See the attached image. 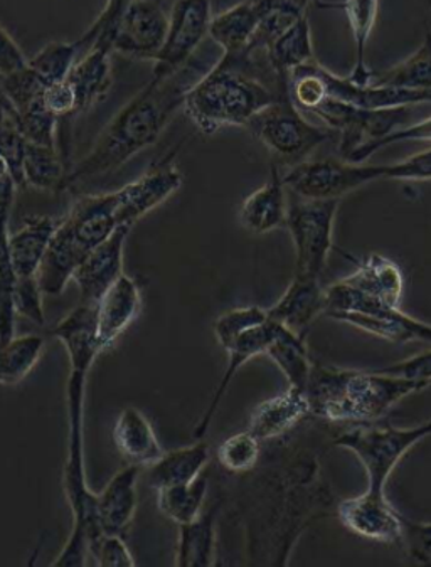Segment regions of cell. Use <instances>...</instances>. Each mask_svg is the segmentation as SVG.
Segmentation results:
<instances>
[{
    "label": "cell",
    "mask_w": 431,
    "mask_h": 567,
    "mask_svg": "<svg viewBox=\"0 0 431 567\" xmlns=\"http://www.w3.org/2000/svg\"><path fill=\"white\" fill-rule=\"evenodd\" d=\"M277 442L281 446L261 460L239 497L252 564H288L304 530L336 502L316 453Z\"/></svg>",
    "instance_id": "cell-1"
},
{
    "label": "cell",
    "mask_w": 431,
    "mask_h": 567,
    "mask_svg": "<svg viewBox=\"0 0 431 567\" xmlns=\"http://www.w3.org/2000/svg\"><path fill=\"white\" fill-rule=\"evenodd\" d=\"M53 339L66 349L70 372L66 379V458L63 466V492L73 515L71 533L81 534L90 549L103 536L96 517V494L86 480L84 466V400L86 384L99 355L102 354L96 327L95 305L80 303L50 330Z\"/></svg>",
    "instance_id": "cell-2"
},
{
    "label": "cell",
    "mask_w": 431,
    "mask_h": 567,
    "mask_svg": "<svg viewBox=\"0 0 431 567\" xmlns=\"http://www.w3.org/2000/svg\"><path fill=\"white\" fill-rule=\"evenodd\" d=\"M189 68L167 80L152 83L126 103L100 132L89 154L71 165L64 181V190L125 165L145 148L152 147L165 126L183 109L186 93L197 80H191Z\"/></svg>",
    "instance_id": "cell-3"
},
{
    "label": "cell",
    "mask_w": 431,
    "mask_h": 567,
    "mask_svg": "<svg viewBox=\"0 0 431 567\" xmlns=\"http://www.w3.org/2000/svg\"><path fill=\"white\" fill-rule=\"evenodd\" d=\"M255 54H223L197 78L184 100V112L204 135L223 126H245L256 113L290 93L270 66L261 68Z\"/></svg>",
    "instance_id": "cell-4"
},
{
    "label": "cell",
    "mask_w": 431,
    "mask_h": 567,
    "mask_svg": "<svg viewBox=\"0 0 431 567\" xmlns=\"http://www.w3.org/2000/svg\"><path fill=\"white\" fill-rule=\"evenodd\" d=\"M431 382L411 381L376 369L356 371L314 364L307 382L312 416L336 424H365L381 421L397 404Z\"/></svg>",
    "instance_id": "cell-5"
},
{
    "label": "cell",
    "mask_w": 431,
    "mask_h": 567,
    "mask_svg": "<svg viewBox=\"0 0 431 567\" xmlns=\"http://www.w3.org/2000/svg\"><path fill=\"white\" fill-rule=\"evenodd\" d=\"M430 436L431 420L408 427L374 421L346 427L333 439V445L359 460L368 478V491L386 494V485L398 463Z\"/></svg>",
    "instance_id": "cell-6"
},
{
    "label": "cell",
    "mask_w": 431,
    "mask_h": 567,
    "mask_svg": "<svg viewBox=\"0 0 431 567\" xmlns=\"http://www.w3.org/2000/svg\"><path fill=\"white\" fill-rule=\"evenodd\" d=\"M245 126L288 167L309 161L312 152L333 135L332 130L314 125L301 115L290 93L256 113Z\"/></svg>",
    "instance_id": "cell-7"
},
{
    "label": "cell",
    "mask_w": 431,
    "mask_h": 567,
    "mask_svg": "<svg viewBox=\"0 0 431 567\" xmlns=\"http://www.w3.org/2000/svg\"><path fill=\"white\" fill-rule=\"evenodd\" d=\"M339 199H306L288 190L285 228L295 249V274L322 278L333 246Z\"/></svg>",
    "instance_id": "cell-8"
},
{
    "label": "cell",
    "mask_w": 431,
    "mask_h": 567,
    "mask_svg": "<svg viewBox=\"0 0 431 567\" xmlns=\"http://www.w3.org/2000/svg\"><path fill=\"white\" fill-rule=\"evenodd\" d=\"M394 181V164H366L346 158H322L294 165L284 174L290 193L306 199H339L376 183Z\"/></svg>",
    "instance_id": "cell-9"
},
{
    "label": "cell",
    "mask_w": 431,
    "mask_h": 567,
    "mask_svg": "<svg viewBox=\"0 0 431 567\" xmlns=\"http://www.w3.org/2000/svg\"><path fill=\"white\" fill-rule=\"evenodd\" d=\"M417 106L401 109L366 110L340 100H324L312 113H316L327 128L339 135V154L348 158L362 145L381 141L397 130L413 123Z\"/></svg>",
    "instance_id": "cell-10"
},
{
    "label": "cell",
    "mask_w": 431,
    "mask_h": 567,
    "mask_svg": "<svg viewBox=\"0 0 431 567\" xmlns=\"http://www.w3.org/2000/svg\"><path fill=\"white\" fill-rule=\"evenodd\" d=\"M209 0H176L168 16V31L161 53L155 58L152 83L167 80L186 68L201 42L209 35Z\"/></svg>",
    "instance_id": "cell-11"
},
{
    "label": "cell",
    "mask_w": 431,
    "mask_h": 567,
    "mask_svg": "<svg viewBox=\"0 0 431 567\" xmlns=\"http://www.w3.org/2000/svg\"><path fill=\"white\" fill-rule=\"evenodd\" d=\"M168 16L154 0H134L123 12L112 38L113 53L134 60H154L164 47Z\"/></svg>",
    "instance_id": "cell-12"
},
{
    "label": "cell",
    "mask_w": 431,
    "mask_h": 567,
    "mask_svg": "<svg viewBox=\"0 0 431 567\" xmlns=\"http://www.w3.org/2000/svg\"><path fill=\"white\" fill-rule=\"evenodd\" d=\"M336 515L349 533L381 544H400L404 515L386 494L368 491L358 497L340 501Z\"/></svg>",
    "instance_id": "cell-13"
},
{
    "label": "cell",
    "mask_w": 431,
    "mask_h": 567,
    "mask_svg": "<svg viewBox=\"0 0 431 567\" xmlns=\"http://www.w3.org/2000/svg\"><path fill=\"white\" fill-rule=\"evenodd\" d=\"M181 186L183 174L172 161V155L152 165L134 183L115 190L119 226L134 228L138 219L174 196Z\"/></svg>",
    "instance_id": "cell-14"
},
{
    "label": "cell",
    "mask_w": 431,
    "mask_h": 567,
    "mask_svg": "<svg viewBox=\"0 0 431 567\" xmlns=\"http://www.w3.org/2000/svg\"><path fill=\"white\" fill-rule=\"evenodd\" d=\"M275 333H277V322L268 319L267 322L261 323V326L246 330V332L236 337V339L226 347L225 352L228 354V365H226L218 385L214 389V394L211 396L206 410L201 414L199 423L194 426L193 439L196 440V442L204 440L207 431H209L214 416L218 414L219 406H222L223 400H225L226 392H228L233 379L236 378V374H238L252 359L258 358V355H267L268 347L274 342Z\"/></svg>",
    "instance_id": "cell-15"
},
{
    "label": "cell",
    "mask_w": 431,
    "mask_h": 567,
    "mask_svg": "<svg viewBox=\"0 0 431 567\" xmlns=\"http://www.w3.org/2000/svg\"><path fill=\"white\" fill-rule=\"evenodd\" d=\"M61 229L89 255L120 228L116 221V194H92L76 200L61 217Z\"/></svg>",
    "instance_id": "cell-16"
},
{
    "label": "cell",
    "mask_w": 431,
    "mask_h": 567,
    "mask_svg": "<svg viewBox=\"0 0 431 567\" xmlns=\"http://www.w3.org/2000/svg\"><path fill=\"white\" fill-rule=\"evenodd\" d=\"M129 226H120L102 245L89 252L74 271L73 281L81 303H99L100 298L123 275V252L131 235Z\"/></svg>",
    "instance_id": "cell-17"
},
{
    "label": "cell",
    "mask_w": 431,
    "mask_h": 567,
    "mask_svg": "<svg viewBox=\"0 0 431 567\" xmlns=\"http://www.w3.org/2000/svg\"><path fill=\"white\" fill-rule=\"evenodd\" d=\"M267 312L268 319L307 337L312 323L327 312V287L322 278L295 274L287 290Z\"/></svg>",
    "instance_id": "cell-18"
},
{
    "label": "cell",
    "mask_w": 431,
    "mask_h": 567,
    "mask_svg": "<svg viewBox=\"0 0 431 567\" xmlns=\"http://www.w3.org/2000/svg\"><path fill=\"white\" fill-rule=\"evenodd\" d=\"M312 416L306 389L291 388L261 401L249 416L248 430L264 443H274L297 431Z\"/></svg>",
    "instance_id": "cell-19"
},
{
    "label": "cell",
    "mask_w": 431,
    "mask_h": 567,
    "mask_svg": "<svg viewBox=\"0 0 431 567\" xmlns=\"http://www.w3.org/2000/svg\"><path fill=\"white\" fill-rule=\"evenodd\" d=\"M141 468L142 466L132 463L126 465L96 494V517L103 534L125 537L134 524L138 508Z\"/></svg>",
    "instance_id": "cell-20"
},
{
    "label": "cell",
    "mask_w": 431,
    "mask_h": 567,
    "mask_svg": "<svg viewBox=\"0 0 431 567\" xmlns=\"http://www.w3.org/2000/svg\"><path fill=\"white\" fill-rule=\"evenodd\" d=\"M142 295L137 281L123 274L96 303V327L102 352L113 346L137 319Z\"/></svg>",
    "instance_id": "cell-21"
},
{
    "label": "cell",
    "mask_w": 431,
    "mask_h": 567,
    "mask_svg": "<svg viewBox=\"0 0 431 567\" xmlns=\"http://www.w3.org/2000/svg\"><path fill=\"white\" fill-rule=\"evenodd\" d=\"M288 189L280 165L274 162L267 183L249 194L239 207L238 219L253 235H267L287 223Z\"/></svg>",
    "instance_id": "cell-22"
},
{
    "label": "cell",
    "mask_w": 431,
    "mask_h": 567,
    "mask_svg": "<svg viewBox=\"0 0 431 567\" xmlns=\"http://www.w3.org/2000/svg\"><path fill=\"white\" fill-rule=\"evenodd\" d=\"M327 92L332 99L351 103L366 110L401 109V106H420L431 103V92L423 90L391 89V86H378V84L352 83L348 76H337L332 71L324 70Z\"/></svg>",
    "instance_id": "cell-23"
},
{
    "label": "cell",
    "mask_w": 431,
    "mask_h": 567,
    "mask_svg": "<svg viewBox=\"0 0 431 567\" xmlns=\"http://www.w3.org/2000/svg\"><path fill=\"white\" fill-rule=\"evenodd\" d=\"M342 255L356 265L355 274L342 278L343 284L390 307H400L404 291V277L393 259L378 252H372L361 261L352 258L348 252Z\"/></svg>",
    "instance_id": "cell-24"
},
{
    "label": "cell",
    "mask_w": 431,
    "mask_h": 567,
    "mask_svg": "<svg viewBox=\"0 0 431 567\" xmlns=\"http://www.w3.org/2000/svg\"><path fill=\"white\" fill-rule=\"evenodd\" d=\"M112 436L120 455L132 465L151 466L165 453L151 421L135 406L120 411Z\"/></svg>",
    "instance_id": "cell-25"
},
{
    "label": "cell",
    "mask_w": 431,
    "mask_h": 567,
    "mask_svg": "<svg viewBox=\"0 0 431 567\" xmlns=\"http://www.w3.org/2000/svg\"><path fill=\"white\" fill-rule=\"evenodd\" d=\"M267 0H243L228 11L214 16L209 38L223 50V54H252L253 38L264 18Z\"/></svg>",
    "instance_id": "cell-26"
},
{
    "label": "cell",
    "mask_w": 431,
    "mask_h": 567,
    "mask_svg": "<svg viewBox=\"0 0 431 567\" xmlns=\"http://www.w3.org/2000/svg\"><path fill=\"white\" fill-rule=\"evenodd\" d=\"M60 221L53 216H29L21 229L9 235V256L16 277L38 275Z\"/></svg>",
    "instance_id": "cell-27"
},
{
    "label": "cell",
    "mask_w": 431,
    "mask_h": 567,
    "mask_svg": "<svg viewBox=\"0 0 431 567\" xmlns=\"http://www.w3.org/2000/svg\"><path fill=\"white\" fill-rule=\"evenodd\" d=\"M222 504H214L193 522L179 526L176 559L179 567L214 566L218 553V515Z\"/></svg>",
    "instance_id": "cell-28"
},
{
    "label": "cell",
    "mask_w": 431,
    "mask_h": 567,
    "mask_svg": "<svg viewBox=\"0 0 431 567\" xmlns=\"http://www.w3.org/2000/svg\"><path fill=\"white\" fill-rule=\"evenodd\" d=\"M112 51L95 47L81 54L74 63L73 70L68 74V83L74 90L78 100V110L92 109L100 100L105 99L112 84Z\"/></svg>",
    "instance_id": "cell-29"
},
{
    "label": "cell",
    "mask_w": 431,
    "mask_h": 567,
    "mask_svg": "<svg viewBox=\"0 0 431 567\" xmlns=\"http://www.w3.org/2000/svg\"><path fill=\"white\" fill-rule=\"evenodd\" d=\"M271 71L280 83L290 86V74L304 64L312 63V29L307 14L298 18L287 31L281 32L265 51Z\"/></svg>",
    "instance_id": "cell-30"
},
{
    "label": "cell",
    "mask_w": 431,
    "mask_h": 567,
    "mask_svg": "<svg viewBox=\"0 0 431 567\" xmlns=\"http://www.w3.org/2000/svg\"><path fill=\"white\" fill-rule=\"evenodd\" d=\"M209 460L211 450L203 440L184 449L171 450L147 466V484L155 491L172 485L189 484L203 475Z\"/></svg>",
    "instance_id": "cell-31"
},
{
    "label": "cell",
    "mask_w": 431,
    "mask_h": 567,
    "mask_svg": "<svg viewBox=\"0 0 431 567\" xmlns=\"http://www.w3.org/2000/svg\"><path fill=\"white\" fill-rule=\"evenodd\" d=\"M319 9H339L348 18L349 28H351L352 39H355V68H352L349 80L359 86H366L371 83L372 73L366 63V48H368L369 38L378 19L379 0H343V2H319Z\"/></svg>",
    "instance_id": "cell-32"
},
{
    "label": "cell",
    "mask_w": 431,
    "mask_h": 567,
    "mask_svg": "<svg viewBox=\"0 0 431 567\" xmlns=\"http://www.w3.org/2000/svg\"><path fill=\"white\" fill-rule=\"evenodd\" d=\"M86 256L89 255L81 251L76 243L61 229V226H58L47 256L42 259L41 267L35 275L44 295L57 297V295L63 293L68 284L73 281L74 271Z\"/></svg>",
    "instance_id": "cell-33"
},
{
    "label": "cell",
    "mask_w": 431,
    "mask_h": 567,
    "mask_svg": "<svg viewBox=\"0 0 431 567\" xmlns=\"http://www.w3.org/2000/svg\"><path fill=\"white\" fill-rule=\"evenodd\" d=\"M267 358L280 369L291 388L306 389L312 372L307 337L277 322V333L267 351Z\"/></svg>",
    "instance_id": "cell-34"
},
{
    "label": "cell",
    "mask_w": 431,
    "mask_h": 567,
    "mask_svg": "<svg viewBox=\"0 0 431 567\" xmlns=\"http://www.w3.org/2000/svg\"><path fill=\"white\" fill-rule=\"evenodd\" d=\"M70 165L64 162L63 154L58 147L31 144L25 142L22 155V177L24 186L32 189L60 193L64 190Z\"/></svg>",
    "instance_id": "cell-35"
},
{
    "label": "cell",
    "mask_w": 431,
    "mask_h": 567,
    "mask_svg": "<svg viewBox=\"0 0 431 567\" xmlns=\"http://www.w3.org/2000/svg\"><path fill=\"white\" fill-rule=\"evenodd\" d=\"M155 492L158 512L176 526H184L203 514L209 492V476L204 472L189 484L172 485Z\"/></svg>",
    "instance_id": "cell-36"
},
{
    "label": "cell",
    "mask_w": 431,
    "mask_h": 567,
    "mask_svg": "<svg viewBox=\"0 0 431 567\" xmlns=\"http://www.w3.org/2000/svg\"><path fill=\"white\" fill-rule=\"evenodd\" d=\"M372 84L391 89L431 92V29L427 28L421 47L397 66L372 76Z\"/></svg>",
    "instance_id": "cell-37"
},
{
    "label": "cell",
    "mask_w": 431,
    "mask_h": 567,
    "mask_svg": "<svg viewBox=\"0 0 431 567\" xmlns=\"http://www.w3.org/2000/svg\"><path fill=\"white\" fill-rule=\"evenodd\" d=\"M44 339L39 336H16L0 346V385H16L24 381L41 361Z\"/></svg>",
    "instance_id": "cell-38"
},
{
    "label": "cell",
    "mask_w": 431,
    "mask_h": 567,
    "mask_svg": "<svg viewBox=\"0 0 431 567\" xmlns=\"http://www.w3.org/2000/svg\"><path fill=\"white\" fill-rule=\"evenodd\" d=\"M264 453V442L245 430L232 434L219 445L218 462L229 475L245 476L258 468Z\"/></svg>",
    "instance_id": "cell-39"
},
{
    "label": "cell",
    "mask_w": 431,
    "mask_h": 567,
    "mask_svg": "<svg viewBox=\"0 0 431 567\" xmlns=\"http://www.w3.org/2000/svg\"><path fill=\"white\" fill-rule=\"evenodd\" d=\"M78 58L80 50L76 42H50L32 60H28V66L48 89L51 84L66 80Z\"/></svg>",
    "instance_id": "cell-40"
},
{
    "label": "cell",
    "mask_w": 431,
    "mask_h": 567,
    "mask_svg": "<svg viewBox=\"0 0 431 567\" xmlns=\"http://www.w3.org/2000/svg\"><path fill=\"white\" fill-rule=\"evenodd\" d=\"M132 2H134V0H106L105 9H103L100 18L96 19L92 28L84 32L76 41L80 56L95 47L106 48V50L112 51L113 32H115L116 24H119L123 12L129 9Z\"/></svg>",
    "instance_id": "cell-41"
},
{
    "label": "cell",
    "mask_w": 431,
    "mask_h": 567,
    "mask_svg": "<svg viewBox=\"0 0 431 567\" xmlns=\"http://www.w3.org/2000/svg\"><path fill=\"white\" fill-rule=\"evenodd\" d=\"M268 312L261 307H239V309L228 310V312L219 316L218 319L214 320V336L222 346L223 351L226 347L242 336L246 330L253 329V327L261 326L267 322Z\"/></svg>",
    "instance_id": "cell-42"
},
{
    "label": "cell",
    "mask_w": 431,
    "mask_h": 567,
    "mask_svg": "<svg viewBox=\"0 0 431 567\" xmlns=\"http://www.w3.org/2000/svg\"><path fill=\"white\" fill-rule=\"evenodd\" d=\"M401 142H431V116L410 123V125L397 130V132L388 135V137L381 138V141L362 145L358 151L352 152L346 161L368 162L376 152L384 147H390V145L401 144Z\"/></svg>",
    "instance_id": "cell-43"
},
{
    "label": "cell",
    "mask_w": 431,
    "mask_h": 567,
    "mask_svg": "<svg viewBox=\"0 0 431 567\" xmlns=\"http://www.w3.org/2000/svg\"><path fill=\"white\" fill-rule=\"evenodd\" d=\"M42 297L44 291L39 287L38 277H18L14 288L16 313L39 327L47 326Z\"/></svg>",
    "instance_id": "cell-44"
},
{
    "label": "cell",
    "mask_w": 431,
    "mask_h": 567,
    "mask_svg": "<svg viewBox=\"0 0 431 567\" xmlns=\"http://www.w3.org/2000/svg\"><path fill=\"white\" fill-rule=\"evenodd\" d=\"M400 546L408 559L421 566H431V524L404 517Z\"/></svg>",
    "instance_id": "cell-45"
},
{
    "label": "cell",
    "mask_w": 431,
    "mask_h": 567,
    "mask_svg": "<svg viewBox=\"0 0 431 567\" xmlns=\"http://www.w3.org/2000/svg\"><path fill=\"white\" fill-rule=\"evenodd\" d=\"M93 563L96 566L105 567H134V554L131 547L126 546L125 537L116 534H103L99 543L90 550Z\"/></svg>",
    "instance_id": "cell-46"
},
{
    "label": "cell",
    "mask_w": 431,
    "mask_h": 567,
    "mask_svg": "<svg viewBox=\"0 0 431 567\" xmlns=\"http://www.w3.org/2000/svg\"><path fill=\"white\" fill-rule=\"evenodd\" d=\"M44 105L57 116L60 123L64 120H71L80 113L76 95H74V90L71 89L68 80L48 86L47 92H44Z\"/></svg>",
    "instance_id": "cell-47"
},
{
    "label": "cell",
    "mask_w": 431,
    "mask_h": 567,
    "mask_svg": "<svg viewBox=\"0 0 431 567\" xmlns=\"http://www.w3.org/2000/svg\"><path fill=\"white\" fill-rule=\"evenodd\" d=\"M374 369L384 374L398 375V378L411 379V381L431 382V349L411 355L404 361Z\"/></svg>",
    "instance_id": "cell-48"
},
{
    "label": "cell",
    "mask_w": 431,
    "mask_h": 567,
    "mask_svg": "<svg viewBox=\"0 0 431 567\" xmlns=\"http://www.w3.org/2000/svg\"><path fill=\"white\" fill-rule=\"evenodd\" d=\"M28 64L18 42L0 25V78L9 76Z\"/></svg>",
    "instance_id": "cell-49"
},
{
    "label": "cell",
    "mask_w": 431,
    "mask_h": 567,
    "mask_svg": "<svg viewBox=\"0 0 431 567\" xmlns=\"http://www.w3.org/2000/svg\"><path fill=\"white\" fill-rule=\"evenodd\" d=\"M310 2L312 0H291V4L295 6V8L298 9V11L307 12V9H309Z\"/></svg>",
    "instance_id": "cell-50"
},
{
    "label": "cell",
    "mask_w": 431,
    "mask_h": 567,
    "mask_svg": "<svg viewBox=\"0 0 431 567\" xmlns=\"http://www.w3.org/2000/svg\"><path fill=\"white\" fill-rule=\"evenodd\" d=\"M424 2H427L428 8L431 9V0H424Z\"/></svg>",
    "instance_id": "cell-51"
}]
</instances>
